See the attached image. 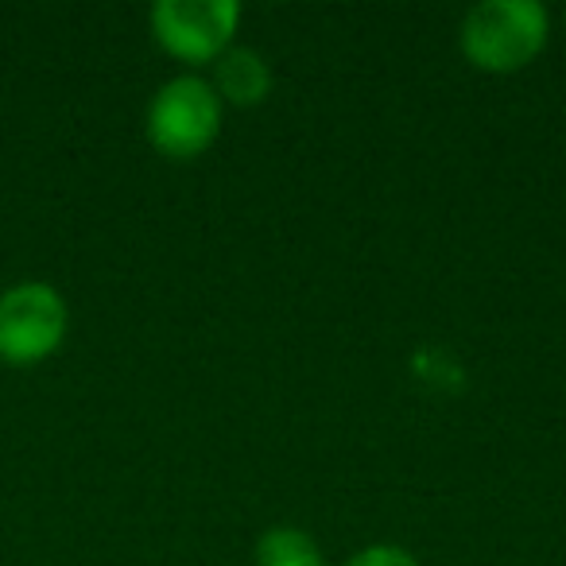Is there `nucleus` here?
<instances>
[{"instance_id":"39448f33","label":"nucleus","mask_w":566,"mask_h":566,"mask_svg":"<svg viewBox=\"0 0 566 566\" xmlns=\"http://www.w3.org/2000/svg\"><path fill=\"white\" fill-rule=\"evenodd\" d=\"M213 94L221 105H237V109H252L272 94V66L260 51L252 48H229L226 55L213 59Z\"/></svg>"},{"instance_id":"f257e3e1","label":"nucleus","mask_w":566,"mask_h":566,"mask_svg":"<svg viewBox=\"0 0 566 566\" xmlns=\"http://www.w3.org/2000/svg\"><path fill=\"white\" fill-rule=\"evenodd\" d=\"M551 17L539 0H485L465 12L458 48L465 63L485 74H516L543 55Z\"/></svg>"},{"instance_id":"f03ea898","label":"nucleus","mask_w":566,"mask_h":566,"mask_svg":"<svg viewBox=\"0 0 566 566\" xmlns=\"http://www.w3.org/2000/svg\"><path fill=\"white\" fill-rule=\"evenodd\" d=\"M221 97L213 94L210 78L179 74L164 82L148 105V140L167 159H198L221 136Z\"/></svg>"},{"instance_id":"0eeeda50","label":"nucleus","mask_w":566,"mask_h":566,"mask_svg":"<svg viewBox=\"0 0 566 566\" xmlns=\"http://www.w3.org/2000/svg\"><path fill=\"white\" fill-rule=\"evenodd\" d=\"M342 566H419V558L411 551L396 547V543H373V547H361L357 555H349Z\"/></svg>"},{"instance_id":"423d86ee","label":"nucleus","mask_w":566,"mask_h":566,"mask_svg":"<svg viewBox=\"0 0 566 566\" xmlns=\"http://www.w3.org/2000/svg\"><path fill=\"white\" fill-rule=\"evenodd\" d=\"M252 558H256V566H326V555L315 535L292 524L268 527L256 539Z\"/></svg>"},{"instance_id":"20e7f679","label":"nucleus","mask_w":566,"mask_h":566,"mask_svg":"<svg viewBox=\"0 0 566 566\" xmlns=\"http://www.w3.org/2000/svg\"><path fill=\"white\" fill-rule=\"evenodd\" d=\"M241 4L237 0H159L151 9V35L171 59L206 66L233 48Z\"/></svg>"},{"instance_id":"7ed1b4c3","label":"nucleus","mask_w":566,"mask_h":566,"mask_svg":"<svg viewBox=\"0 0 566 566\" xmlns=\"http://www.w3.org/2000/svg\"><path fill=\"white\" fill-rule=\"evenodd\" d=\"M66 300L51 283L28 280L0 295V361L40 365L66 338Z\"/></svg>"}]
</instances>
